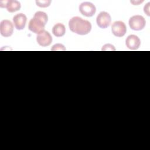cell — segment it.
I'll list each match as a JSON object with an SVG mask.
<instances>
[{"label": "cell", "instance_id": "obj_10", "mask_svg": "<svg viewBox=\"0 0 150 150\" xmlns=\"http://www.w3.org/2000/svg\"><path fill=\"white\" fill-rule=\"evenodd\" d=\"M125 45L127 47L131 50H137L140 46L141 40L137 36L131 35L127 38Z\"/></svg>", "mask_w": 150, "mask_h": 150}, {"label": "cell", "instance_id": "obj_5", "mask_svg": "<svg viewBox=\"0 0 150 150\" xmlns=\"http://www.w3.org/2000/svg\"><path fill=\"white\" fill-rule=\"evenodd\" d=\"M111 18L110 14L106 12H101L97 16L96 22L97 25L101 29H105L110 25Z\"/></svg>", "mask_w": 150, "mask_h": 150}, {"label": "cell", "instance_id": "obj_12", "mask_svg": "<svg viewBox=\"0 0 150 150\" xmlns=\"http://www.w3.org/2000/svg\"><path fill=\"white\" fill-rule=\"evenodd\" d=\"M21 5L19 1L15 0H9L8 1L6 8L8 12L12 13L19 11L21 9Z\"/></svg>", "mask_w": 150, "mask_h": 150}, {"label": "cell", "instance_id": "obj_4", "mask_svg": "<svg viewBox=\"0 0 150 150\" xmlns=\"http://www.w3.org/2000/svg\"><path fill=\"white\" fill-rule=\"evenodd\" d=\"M79 11L86 17L93 16L96 11L95 5L90 2H84L79 5Z\"/></svg>", "mask_w": 150, "mask_h": 150}, {"label": "cell", "instance_id": "obj_11", "mask_svg": "<svg viewBox=\"0 0 150 150\" xmlns=\"http://www.w3.org/2000/svg\"><path fill=\"white\" fill-rule=\"evenodd\" d=\"M52 33L56 37H62L66 33V28L62 23H56L53 27Z\"/></svg>", "mask_w": 150, "mask_h": 150}, {"label": "cell", "instance_id": "obj_17", "mask_svg": "<svg viewBox=\"0 0 150 150\" xmlns=\"http://www.w3.org/2000/svg\"><path fill=\"white\" fill-rule=\"evenodd\" d=\"M8 1H0V7L1 8H6Z\"/></svg>", "mask_w": 150, "mask_h": 150}, {"label": "cell", "instance_id": "obj_9", "mask_svg": "<svg viewBox=\"0 0 150 150\" xmlns=\"http://www.w3.org/2000/svg\"><path fill=\"white\" fill-rule=\"evenodd\" d=\"M27 18L26 15L22 13L15 15L13 18V22L15 28L18 30H22L25 28Z\"/></svg>", "mask_w": 150, "mask_h": 150}, {"label": "cell", "instance_id": "obj_2", "mask_svg": "<svg viewBox=\"0 0 150 150\" xmlns=\"http://www.w3.org/2000/svg\"><path fill=\"white\" fill-rule=\"evenodd\" d=\"M47 20L48 16L45 12L38 11L30 20L28 28L31 32L39 34L45 30V27L47 22Z\"/></svg>", "mask_w": 150, "mask_h": 150}, {"label": "cell", "instance_id": "obj_16", "mask_svg": "<svg viewBox=\"0 0 150 150\" xmlns=\"http://www.w3.org/2000/svg\"><path fill=\"white\" fill-rule=\"evenodd\" d=\"M149 3H148L146 5H145L144 8V12L146 13V14L148 15V16H149L150 14H149Z\"/></svg>", "mask_w": 150, "mask_h": 150}, {"label": "cell", "instance_id": "obj_7", "mask_svg": "<svg viewBox=\"0 0 150 150\" xmlns=\"http://www.w3.org/2000/svg\"><path fill=\"white\" fill-rule=\"evenodd\" d=\"M111 31L114 36L117 37H122L127 32V27L123 22L115 21L112 25Z\"/></svg>", "mask_w": 150, "mask_h": 150}, {"label": "cell", "instance_id": "obj_1", "mask_svg": "<svg viewBox=\"0 0 150 150\" xmlns=\"http://www.w3.org/2000/svg\"><path fill=\"white\" fill-rule=\"evenodd\" d=\"M69 26L71 32L80 35H87L91 29V23L79 16L71 18L69 22Z\"/></svg>", "mask_w": 150, "mask_h": 150}, {"label": "cell", "instance_id": "obj_15", "mask_svg": "<svg viewBox=\"0 0 150 150\" xmlns=\"http://www.w3.org/2000/svg\"><path fill=\"white\" fill-rule=\"evenodd\" d=\"M102 50H115V49L114 48V46L110 44H106L104 46H103V48L101 49Z\"/></svg>", "mask_w": 150, "mask_h": 150}, {"label": "cell", "instance_id": "obj_14", "mask_svg": "<svg viewBox=\"0 0 150 150\" xmlns=\"http://www.w3.org/2000/svg\"><path fill=\"white\" fill-rule=\"evenodd\" d=\"M51 50L56 51V50H66V48L64 47V45L62 44L57 43L53 46V47L51 49Z\"/></svg>", "mask_w": 150, "mask_h": 150}, {"label": "cell", "instance_id": "obj_13", "mask_svg": "<svg viewBox=\"0 0 150 150\" xmlns=\"http://www.w3.org/2000/svg\"><path fill=\"white\" fill-rule=\"evenodd\" d=\"M51 3V1L47 0V1H36V5L41 8H46L48 7Z\"/></svg>", "mask_w": 150, "mask_h": 150}, {"label": "cell", "instance_id": "obj_3", "mask_svg": "<svg viewBox=\"0 0 150 150\" xmlns=\"http://www.w3.org/2000/svg\"><path fill=\"white\" fill-rule=\"evenodd\" d=\"M129 25L131 29L134 30H141L144 28L146 21L141 15H134L129 19Z\"/></svg>", "mask_w": 150, "mask_h": 150}, {"label": "cell", "instance_id": "obj_8", "mask_svg": "<svg viewBox=\"0 0 150 150\" xmlns=\"http://www.w3.org/2000/svg\"><path fill=\"white\" fill-rule=\"evenodd\" d=\"M38 43L41 46H48L52 42V37L49 32L43 30L41 33L38 34L36 37Z\"/></svg>", "mask_w": 150, "mask_h": 150}, {"label": "cell", "instance_id": "obj_6", "mask_svg": "<svg viewBox=\"0 0 150 150\" xmlns=\"http://www.w3.org/2000/svg\"><path fill=\"white\" fill-rule=\"evenodd\" d=\"M13 32L12 23L7 19L2 20L0 23V33L4 37H9Z\"/></svg>", "mask_w": 150, "mask_h": 150}]
</instances>
